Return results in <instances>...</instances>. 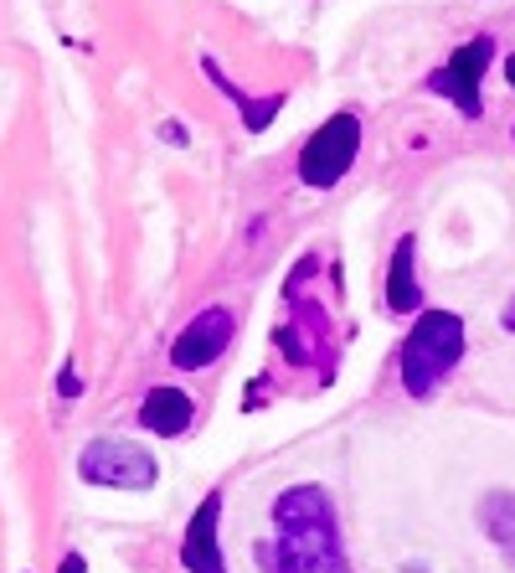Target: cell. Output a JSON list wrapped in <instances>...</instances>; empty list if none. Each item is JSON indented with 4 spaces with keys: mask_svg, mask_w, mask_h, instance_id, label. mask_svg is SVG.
I'll use <instances>...</instances> for the list:
<instances>
[{
    "mask_svg": "<svg viewBox=\"0 0 515 573\" xmlns=\"http://www.w3.org/2000/svg\"><path fill=\"white\" fill-rule=\"evenodd\" d=\"M274 538L258 543V563L268 573H351V553L340 538V512L330 491L299 481L274 497Z\"/></svg>",
    "mask_w": 515,
    "mask_h": 573,
    "instance_id": "1",
    "label": "cell"
},
{
    "mask_svg": "<svg viewBox=\"0 0 515 573\" xmlns=\"http://www.w3.org/2000/svg\"><path fill=\"white\" fill-rule=\"evenodd\" d=\"M284 104H289L284 93H264V99H248V104L237 109V114H243V130H248V135H264L268 124L284 114Z\"/></svg>",
    "mask_w": 515,
    "mask_h": 573,
    "instance_id": "11",
    "label": "cell"
},
{
    "mask_svg": "<svg viewBox=\"0 0 515 573\" xmlns=\"http://www.w3.org/2000/svg\"><path fill=\"white\" fill-rule=\"evenodd\" d=\"M58 573H89V559H83L78 548H68V553L58 559Z\"/></svg>",
    "mask_w": 515,
    "mask_h": 573,
    "instance_id": "13",
    "label": "cell"
},
{
    "mask_svg": "<svg viewBox=\"0 0 515 573\" xmlns=\"http://www.w3.org/2000/svg\"><path fill=\"white\" fill-rule=\"evenodd\" d=\"M382 305L387 316L412 320L423 316V285H418V233H402L392 243V258H387V285H382Z\"/></svg>",
    "mask_w": 515,
    "mask_h": 573,
    "instance_id": "8",
    "label": "cell"
},
{
    "mask_svg": "<svg viewBox=\"0 0 515 573\" xmlns=\"http://www.w3.org/2000/svg\"><path fill=\"white\" fill-rule=\"evenodd\" d=\"M196 423V398L186 388H171V382H161V388H150L145 398H140V429L155 439H181L192 434Z\"/></svg>",
    "mask_w": 515,
    "mask_h": 573,
    "instance_id": "9",
    "label": "cell"
},
{
    "mask_svg": "<svg viewBox=\"0 0 515 573\" xmlns=\"http://www.w3.org/2000/svg\"><path fill=\"white\" fill-rule=\"evenodd\" d=\"M78 481L99 485V491H155L161 460H155V450H145L140 439L99 434L78 450Z\"/></svg>",
    "mask_w": 515,
    "mask_h": 573,
    "instance_id": "4",
    "label": "cell"
},
{
    "mask_svg": "<svg viewBox=\"0 0 515 573\" xmlns=\"http://www.w3.org/2000/svg\"><path fill=\"white\" fill-rule=\"evenodd\" d=\"M222 491H206L202 501H196L192 522H186V532H181V569L186 573H227V553H222Z\"/></svg>",
    "mask_w": 515,
    "mask_h": 573,
    "instance_id": "7",
    "label": "cell"
},
{
    "mask_svg": "<svg viewBox=\"0 0 515 573\" xmlns=\"http://www.w3.org/2000/svg\"><path fill=\"white\" fill-rule=\"evenodd\" d=\"M161 135L171 140V145H186V140H192V135H186V124H176V120H171V124H161Z\"/></svg>",
    "mask_w": 515,
    "mask_h": 573,
    "instance_id": "14",
    "label": "cell"
},
{
    "mask_svg": "<svg viewBox=\"0 0 515 573\" xmlns=\"http://www.w3.org/2000/svg\"><path fill=\"white\" fill-rule=\"evenodd\" d=\"M501 331H505V336H515V295L505 300V310H501Z\"/></svg>",
    "mask_w": 515,
    "mask_h": 573,
    "instance_id": "16",
    "label": "cell"
},
{
    "mask_svg": "<svg viewBox=\"0 0 515 573\" xmlns=\"http://www.w3.org/2000/svg\"><path fill=\"white\" fill-rule=\"evenodd\" d=\"M361 161V114L356 109H336L330 120L315 124V135L299 145L295 176L309 192H336Z\"/></svg>",
    "mask_w": 515,
    "mask_h": 573,
    "instance_id": "3",
    "label": "cell"
},
{
    "mask_svg": "<svg viewBox=\"0 0 515 573\" xmlns=\"http://www.w3.org/2000/svg\"><path fill=\"white\" fill-rule=\"evenodd\" d=\"M470 351V326L454 310H439L428 305L423 316H412V331L402 336L398 347V382L408 398H433V392L449 382L459 362Z\"/></svg>",
    "mask_w": 515,
    "mask_h": 573,
    "instance_id": "2",
    "label": "cell"
},
{
    "mask_svg": "<svg viewBox=\"0 0 515 573\" xmlns=\"http://www.w3.org/2000/svg\"><path fill=\"white\" fill-rule=\"evenodd\" d=\"M58 392H62V398H78V392H83V378H78V367H73V362H62V372H58Z\"/></svg>",
    "mask_w": 515,
    "mask_h": 573,
    "instance_id": "12",
    "label": "cell"
},
{
    "mask_svg": "<svg viewBox=\"0 0 515 573\" xmlns=\"http://www.w3.org/2000/svg\"><path fill=\"white\" fill-rule=\"evenodd\" d=\"M511 140H515V124H511Z\"/></svg>",
    "mask_w": 515,
    "mask_h": 573,
    "instance_id": "17",
    "label": "cell"
},
{
    "mask_svg": "<svg viewBox=\"0 0 515 573\" xmlns=\"http://www.w3.org/2000/svg\"><path fill=\"white\" fill-rule=\"evenodd\" d=\"M474 516H480V532L501 548V559L515 569V491H485Z\"/></svg>",
    "mask_w": 515,
    "mask_h": 573,
    "instance_id": "10",
    "label": "cell"
},
{
    "mask_svg": "<svg viewBox=\"0 0 515 573\" xmlns=\"http://www.w3.org/2000/svg\"><path fill=\"white\" fill-rule=\"evenodd\" d=\"M501 78H505V89L515 93V52H505L501 58Z\"/></svg>",
    "mask_w": 515,
    "mask_h": 573,
    "instance_id": "15",
    "label": "cell"
},
{
    "mask_svg": "<svg viewBox=\"0 0 515 573\" xmlns=\"http://www.w3.org/2000/svg\"><path fill=\"white\" fill-rule=\"evenodd\" d=\"M495 58H501L495 37L480 31V37H470L464 47H454V58L439 62V68L423 78V89L433 93V99H443V104H454L459 120H485V73L495 68Z\"/></svg>",
    "mask_w": 515,
    "mask_h": 573,
    "instance_id": "5",
    "label": "cell"
},
{
    "mask_svg": "<svg viewBox=\"0 0 515 573\" xmlns=\"http://www.w3.org/2000/svg\"><path fill=\"white\" fill-rule=\"evenodd\" d=\"M237 341V316L233 305H202L176 336H171V367L176 372H206L217 367Z\"/></svg>",
    "mask_w": 515,
    "mask_h": 573,
    "instance_id": "6",
    "label": "cell"
}]
</instances>
